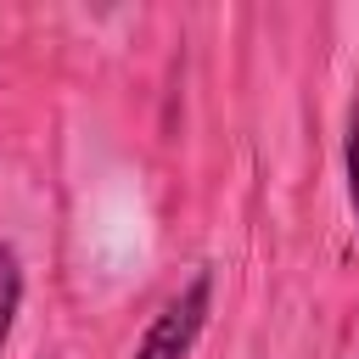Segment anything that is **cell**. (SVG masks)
Wrapping results in <instances>:
<instances>
[{
	"label": "cell",
	"instance_id": "2",
	"mask_svg": "<svg viewBox=\"0 0 359 359\" xmlns=\"http://www.w3.org/2000/svg\"><path fill=\"white\" fill-rule=\"evenodd\" d=\"M22 292H28L22 252L11 241H0V353L11 348V331H17V314H22Z\"/></svg>",
	"mask_w": 359,
	"mask_h": 359
},
{
	"label": "cell",
	"instance_id": "1",
	"mask_svg": "<svg viewBox=\"0 0 359 359\" xmlns=\"http://www.w3.org/2000/svg\"><path fill=\"white\" fill-rule=\"evenodd\" d=\"M208 320H213V269L202 264L174 297H163V309L146 320V331H140L129 359H191L202 331H208Z\"/></svg>",
	"mask_w": 359,
	"mask_h": 359
},
{
	"label": "cell",
	"instance_id": "3",
	"mask_svg": "<svg viewBox=\"0 0 359 359\" xmlns=\"http://www.w3.org/2000/svg\"><path fill=\"white\" fill-rule=\"evenodd\" d=\"M342 191H348V213L359 224V79L348 95V123H342Z\"/></svg>",
	"mask_w": 359,
	"mask_h": 359
}]
</instances>
